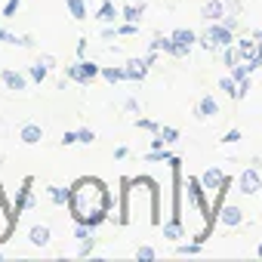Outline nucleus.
Listing matches in <instances>:
<instances>
[{
  "label": "nucleus",
  "mask_w": 262,
  "mask_h": 262,
  "mask_svg": "<svg viewBox=\"0 0 262 262\" xmlns=\"http://www.w3.org/2000/svg\"><path fill=\"white\" fill-rule=\"evenodd\" d=\"M259 256H262V247H259Z\"/></svg>",
  "instance_id": "38"
},
{
  "label": "nucleus",
  "mask_w": 262,
  "mask_h": 262,
  "mask_svg": "<svg viewBox=\"0 0 262 262\" xmlns=\"http://www.w3.org/2000/svg\"><path fill=\"white\" fill-rule=\"evenodd\" d=\"M0 43H13V47H16V43H19V37H16L13 31H7V28H0Z\"/></svg>",
  "instance_id": "28"
},
{
  "label": "nucleus",
  "mask_w": 262,
  "mask_h": 262,
  "mask_svg": "<svg viewBox=\"0 0 262 262\" xmlns=\"http://www.w3.org/2000/svg\"><path fill=\"white\" fill-rule=\"evenodd\" d=\"M0 7H4V0H0Z\"/></svg>",
  "instance_id": "39"
},
{
  "label": "nucleus",
  "mask_w": 262,
  "mask_h": 262,
  "mask_svg": "<svg viewBox=\"0 0 262 262\" xmlns=\"http://www.w3.org/2000/svg\"><path fill=\"white\" fill-rule=\"evenodd\" d=\"M68 207H71V219L74 222H86L93 213H102V210L111 207V194L105 191V185L99 179H77L71 185Z\"/></svg>",
  "instance_id": "1"
},
{
  "label": "nucleus",
  "mask_w": 262,
  "mask_h": 262,
  "mask_svg": "<svg viewBox=\"0 0 262 262\" xmlns=\"http://www.w3.org/2000/svg\"><path fill=\"white\" fill-rule=\"evenodd\" d=\"M204 47H231V28L228 25H213L210 28V34H207V40H204Z\"/></svg>",
  "instance_id": "4"
},
{
  "label": "nucleus",
  "mask_w": 262,
  "mask_h": 262,
  "mask_svg": "<svg viewBox=\"0 0 262 262\" xmlns=\"http://www.w3.org/2000/svg\"><path fill=\"white\" fill-rule=\"evenodd\" d=\"M237 139H241V133H237V129H231V133H228L222 142H237Z\"/></svg>",
  "instance_id": "36"
},
{
  "label": "nucleus",
  "mask_w": 262,
  "mask_h": 262,
  "mask_svg": "<svg viewBox=\"0 0 262 262\" xmlns=\"http://www.w3.org/2000/svg\"><path fill=\"white\" fill-rule=\"evenodd\" d=\"M222 90H225L228 96H237V83H234L231 77H225V80H222Z\"/></svg>",
  "instance_id": "29"
},
{
  "label": "nucleus",
  "mask_w": 262,
  "mask_h": 262,
  "mask_svg": "<svg viewBox=\"0 0 262 262\" xmlns=\"http://www.w3.org/2000/svg\"><path fill=\"white\" fill-rule=\"evenodd\" d=\"M102 77L108 83H117V80H126V71L123 68H102Z\"/></svg>",
  "instance_id": "18"
},
{
  "label": "nucleus",
  "mask_w": 262,
  "mask_h": 262,
  "mask_svg": "<svg viewBox=\"0 0 262 262\" xmlns=\"http://www.w3.org/2000/svg\"><path fill=\"white\" fill-rule=\"evenodd\" d=\"M219 111V105L213 102V96H204L201 102H198V117H213Z\"/></svg>",
  "instance_id": "10"
},
{
  "label": "nucleus",
  "mask_w": 262,
  "mask_h": 262,
  "mask_svg": "<svg viewBox=\"0 0 262 262\" xmlns=\"http://www.w3.org/2000/svg\"><path fill=\"white\" fill-rule=\"evenodd\" d=\"M0 83H4V90H13V93H25L28 90V77L22 71H16V68H4Z\"/></svg>",
  "instance_id": "3"
},
{
  "label": "nucleus",
  "mask_w": 262,
  "mask_h": 262,
  "mask_svg": "<svg viewBox=\"0 0 262 262\" xmlns=\"http://www.w3.org/2000/svg\"><path fill=\"white\" fill-rule=\"evenodd\" d=\"M142 13H145V7H142V4H139V7H123V10H120V16H123L126 22H136V25H139Z\"/></svg>",
  "instance_id": "17"
},
{
  "label": "nucleus",
  "mask_w": 262,
  "mask_h": 262,
  "mask_svg": "<svg viewBox=\"0 0 262 262\" xmlns=\"http://www.w3.org/2000/svg\"><path fill=\"white\" fill-rule=\"evenodd\" d=\"M164 234H167L170 241H176V237H182V225H179V219H173V222H167V225H164Z\"/></svg>",
  "instance_id": "23"
},
{
  "label": "nucleus",
  "mask_w": 262,
  "mask_h": 262,
  "mask_svg": "<svg viewBox=\"0 0 262 262\" xmlns=\"http://www.w3.org/2000/svg\"><path fill=\"white\" fill-rule=\"evenodd\" d=\"M77 142L90 145V142H96V133H93V129H77Z\"/></svg>",
  "instance_id": "27"
},
{
  "label": "nucleus",
  "mask_w": 262,
  "mask_h": 262,
  "mask_svg": "<svg viewBox=\"0 0 262 262\" xmlns=\"http://www.w3.org/2000/svg\"><path fill=\"white\" fill-rule=\"evenodd\" d=\"M222 222H225V225H237V222H241V210H237V207H225V210H222Z\"/></svg>",
  "instance_id": "21"
},
{
  "label": "nucleus",
  "mask_w": 262,
  "mask_h": 262,
  "mask_svg": "<svg viewBox=\"0 0 262 262\" xmlns=\"http://www.w3.org/2000/svg\"><path fill=\"white\" fill-rule=\"evenodd\" d=\"M256 188H259V176H256L253 170H250V173H244V176H241V191H247V194H253Z\"/></svg>",
  "instance_id": "14"
},
{
  "label": "nucleus",
  "mask_w": 262,
  "mask_h": 262,
  "mask_svg": "<svg viewBox=\"0 0 262 262\" xmlns=\"http://www.w3.org/2000/svg\"><path fill=\"white\" fill-rule=\"evenodd\" d=\"M161 136H164V142H167V145L179 139V133H176V129H173V126H161Z\"/></svg>",
  "instance_id": "26"
},
{
  "label": "nucleus",
  "mask_w": 262,
  "mask_h": 262,
  "mask_svg": "<svg viewBox=\"0 0 262 262\" xmlns=\"http://www.w3.org/2000/svg\"><path fill=\"white\" fill-rule=\"evenodd\" d=\"M198 250H201L198 244H191V247H188V244H182V247H179V253H198Z\"/></svg>",
  "instance_id": "35"
},
{
  "label": "nucleus",
  "mask_w": 262,
  "mask_h": 262,
  "mask_svg": "<svg viewBox=\"0 0 262 262\" xmlns=\"http://www.w3.org/2000/svg\"><path fill=\"white\" fill-rule=\"evenodd\" d=\"M117 16H120V10H117V7L111 4V0H102V7H99V13H96V19L108 25V22H117Z\"/></svg>",
  "instance_id": "7"
},
{
  "label": "nucleus",
  "mask_w": 262,
  "mask_h": 262,
  "mask_svg": "<svg viewBox=\"0 0 262 262\" xmlns=\"http://www.w3.org/2000/svg\"><path fill=\"white\" fill-rule=\"evenodd\" d=\"M65 77L74 80V83H86V80H83V71H80V62H77V65H65Z\"/></svg>",
  "instance_id": "20"
},
{
  "label": "nucleus",
  "mask_w": 262,
  "mask_h": 262,
  "mask_svg": "<svg viewBox=\"0 0 262 262\" xmlns=\"http://www.w3.org/2000/svg\"><path fill=\"white\" fill-rule=\"evenodd\" d=\"M126 111H139V102L136 99H126Z\"/></svg>",
  "instance_id": "37"
},
{
  "label": "nucleus",
  "mask_w": 262,
  "mask_h": 262,
  "mask_svg": "<svg viewBox=\"0 0 262 262\" xmlns=\"http://www.w3.org/2000/svg\"><path fill=\"white\" fill-rule=\"evenodd\" d=\"M136 126L139 129H148V133H161V126L155 120H148V117H136Z\"/></svg>",
  "instance_id": "24"
},
{
  "label": "nucleus",
  "mask_w": 262,
  "mask_h": 262,
  "mask_svg": "<svg viewBox=\"0 0 262 262\" xmlns=\"http://www.w3.org/2000/svg\"><path fill=\"white\" fill-rule=\"evenodd\" d=\"M0 74H4V71H0Z\"/></svg>",
  "instance_id": "40"
},
{
  "label": "nucleus",
  "mask_w": 262,
  "mask_h": 262,
  "mask_svg": "<svg viewBox=\"0 0 262 262\" xmlns=\"http://www.w3.org/2000/svg\"><path fill=\"white\" fill-rule=\"evenodd\" d=\"M65 7H68L71 19H77V22L86 19V0H65Z\"/></svg>",
  "instance_id": "9"
},
{
  "label": "nucleus",
  "mask_w": 262,
  "mask_h": 262,
  "mask_svg": "<svg viewBox=\"0 0 262 262\" xmlns=\"http://www.w3.org/2000/svg\"><path fill=\"white\" fill-rule=\"evenodd\" d=\"M74 142H77V133H65L62 136V145H74Z\"/></svg>",
  "instance_id": "34"
},
{
  "label": "nucleus",
  "mask_w": 262,
  "mask_h": 262,
  "mask_svg": "<svg viewBox=\"0 0 262 262\" xmlns=\"http://www.w3.org/2000/svg\"><path fill=\"white\" fill-rule=\"evenodd\" d=\"M47 191H50V201H53L56 207H62V204H68V198H71V188H59V185H50Z\"/></svg>",
  "instance_id": "11"
},
{
  "label": "nucleus",
  "mask_w": 262,
  "mask_h": 262,
  "mask_svg": "<svg viewBox=\"0 0 262 262\" xmlns=\"http://www.w3.org/2000/svg\"><path fill=\"white\" fill-rule=\"evenodd\" d=\"M136 31H139V25H136V22H126V25H117V34H120V37H129V34H136Z\"/></svg>",
  "instance_id": "25"
},
{
  "label": "nucleus",
  "mask_w": 262,
  "mask_h": 262,
  "mask_svg": "<svg viewBox=\"0 0 262 262\" xmlns=\"http://www.w3.org/2000/svg\"><path fill=\"white\" fill-rule=\"evenodd\" d=\"M201 182H204V185H207V188H210V191H213V188H222V182H225V176H222V173H219V170H207V173H204V179H201Z\"/></svg>",
  "instance_id": "12"
},
{
  "label": "nucleus",
  "mask_w": 262,
  "mask_h": 262,
  "mask_svg": "<svg viewBox=\"0 0 262 262\" xmlns=\"http://www.w3.org/2000/svg\"><path fill=\"white\" fill-rule=\"evenodd\" d=\"M77 56H80V59L86 56V37H80V40H77Z\"/></svg>",
  "instance_id": "32"
},
{
  "label": "nucleus",
  "mask_w": 262,
  "mask_h": 262,
  "mask_svg": "<svg viewBox=\"0 0 262 262\" xmlns=\"http://www.w3.org/2000/svg\"><path fill=\"white\" fill-rule=\"evenodd\" d=\"M37 201H34V176H25L22 185H19V194H16V204H13V213L22 216L25 210H31Z\"/></svg>",
  "instance_id": "2"
},
{
  "label": "nucleus",
  "mask_w": 262,
  "mask_h": 262,
  "mask_svg": "<svg viewBox=\"0 0 262 262\" xmlns=\"http://www.w3.org/2000/svg\"><path fill=\"white\" fill-rule=\"evenodd\" d=\"M19 7H22V0H4V10L0 13H4V19H13L19 13Z\"/></svg>",
  "instance_id": "22"
},
{
  "label": "nucleus",
  "mask_w": 262,
  "mask_h": 262,
  "mask_svg": "<svg viewBox=\"0 0 262 262\" xmlns=\"http://www.w3.org/2000/svg\"><path fill=\"white\" fill-rule=\"evenodd\" d=\"M148 68H151V65H148L145 59H129L123 71H126V80H142V77L148 74Z\"/></svg>",
  "instance_id": "6"
},
{
  "label": "nucleus",
  "mask_w": 262,
  "mask_h": 262,
  "mask_svg": "<svg viewBox=\"0 0 262 262\" xmlns=\"http://www.w3.org/2000/svg\"><path fill=\"white\" fill-rule=\"evenodd\" d=\"M136 256H139V259H155V250H151V247H139Z\"/></svg>",
  "instance_id": "31"
},
{
  "label": "nucleus",
  "mask_w": 262,
  "mask_h": 262,
  "mask_svg": "<svg viewBox=\"0 0 262 262\" xmlns=\"http://www.w3.org/2000/svg\"><path fill=\"white\" fill-rule=\"evenodd\" d=\"M40 62H43V65H47V68H50V71H53V68H56V59H53V56H50V53H47V56H40Z\"/></svg>",
  "instance_id": "33"
},
{
  "label": "nucleus",
  "mask_w": 262,
  "mask_h": 262,
  "mask_svg": "<svg viewBox=\"0 0 262 262\" xmlns=\"http://www.w3.org/2000/svg\"><path fill=\"white\" fill-rule=\"evenodd\" d=\"M28 241H31L34 247H47V244H50V228H47V225H31Z\"/></svg>",
  "instance_id": "8"
},
{
  "label": "nucleus",
  "mask_w": 262,
  "mask_h": 262,
  "mask_svg": "<svg viewBox=\"0 0 262 262\" xmlns=\"http://www.w3.org/2000/svg\"><path fill=\"white\" fill-rule=\"evenodd\" d=\"M219 16H222V4H219V0H213V4H207V7H204V19L216 22Z\"/></svg>",
  "instance_id": "19"
},
{
  "label": "nucleus",
  "mask_w": 262,
  "mask_h": 262,
  "mask_svg": "<svg viewBox=\"0 0 262 262\" xmlns=\"http://www.w3.org/2000/svg\"><path fill=\"white\" fill-rule=\"evenodd\" d=\"M170 37H173V40H176L179 47H188V50H191V43H194V31H185V28H179V31H173Z\"/></svg>",
  "instance_id": "15"
},
{
  "label": "nucleus",
  "mask_w": 262,
  "mask_h": 262,
  "mask_svg": "<svg viewBox=\"0 0 262 262\" xmlns=\"http://www.w3.org/2000/svg\"><path fill=\"white\" fill-rule=\"evenodd\" d=\"M19 139H22L25 145H37V142L43 139V126H40V123H25V126L19 129Z\"/></svg>",
  "instance_id": "5"
},
{
  "label": "nucleus",
  "mask_w": 262,
  "mask_h": 262,
  "mask_svg": "<svg viewBox=\"0 0 262 262\" xmlns=\"http://www.w3.org/2000/svg\"><path fill=\"white\" fill-rule=\"evenodd\" d=\"M16 47H22V50H31V47H34V37H31V34H22Z\"/></svg>",
  "instance_id": "30"
},
{
  "label": "nucleus",
  "mask_w": 262,
  "mask_h": 262,
  "mask_svg": "<svg viewBox=\"0 0 262 262\" xmlns=\"http://www.w3.org/2000/svg\"><path fill=\"white\" fill-rule=\"evenodd\" d=\"M47 74H50V68H47L43 62H34V65L28 68V77H31L34 83H43V80H47Z\"/></svg>",
  "instance_id": "13"
},
{
  "label": "nucleus",
  "mask_w": 262,
  "mask_h": 262,
  "mask_svg": "<svg viewBox=\"0 0 262 262\" xmlns=\"http://www.w3.org/2000/svg\"><path fill=\"white\" fill-rule=\"evenodd\" d=\"M80 71H83V80H86V83H90L93 77H99V74H102V68H99L96 62H86V59H80Z\"/></svg>",
  "instance_id": "16"
}]
</instances>
